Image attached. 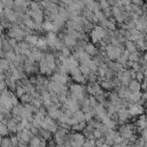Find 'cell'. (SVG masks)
<instances>
[{
  "label": "cell",
  "mask_w": 147,
  "mask_h": 147,
  "mask_svg": "<svg viewBox=\"0 0 147 147\" xmlns=\"http://www.w3.org/2000/svg\"><path fill=\"white\" fill-rule=\"evenodd\" d=\"M124 49L125 48L123 47V45L122 46H113L111 44H107L105 47V54H106L108 60L116 61L119 57V55L123 53Z\"/></svg>",
  "instance_id": "6da1fadb"
},
{
  "label": "cell",
  "mask_w": 147,
  "mask_h": 147,
  "mask_svg": "<svg viewBox=\"0 0 147 147\" xmlns=\"http://www.w3.org/2000/svg\"><path fill=\"white\" fill-rule=\"evenodd\" d=\"M25 36H26L25 31L18 24H11L8 28V31H7V37L8 38H14L17 41H21V40H24Z\"/></svg>",
  "instance_id": "7a4b0ae2"
},
{
  "label": "cell",
  "mask_w": 147,
  "mask_h": 147,
  "mask_svg": "<svg viewBox=\"0 0 147 147\" xmlns=\"http://www.w3.org/2000/svg\"><path fill=\"white\" fill-rule=\"evenodd\" d=\"M107 32L108 30L105 29L103 26L101 25H95L91 31H90V38H91V41L93 44H98L99 41L103 40L105 37L107 36Z\"/></svg>",
  "instance_id": "3957f363"
},
{
  "label": "cell",
  "mask_w": 147,
  "mask_h": 147,
  "mask_svg": "<svg viewBox=\"0 0 147 147\" xmlns=\"http://www.w3.org/2000/svg\"><path fill=\"white\" fill-rule=\"evenodd\" d=\"M133 125H131V124H124V123H122L119 126H118V133H119V136L121 137H123L124 139H129L132 134H134V132H133Z\"/></svg>",
  "instance_id": "277c9868"
},
{
  "label": "cell",
  "mask_w": 147,
  "mask_h": 147,
  "mask_svg": "<svg viewBox=\"0 0 147 147\" xmlns=\"http://www.w3.org/2000/svg\"><path fill=\"white\" fill-rule=\"evenodd\" d=\"M41 127L42 129H46V130H48L51 133H55L56 132V130H57V125H56V123H55V121L54 119H52L49 116H45L44 117V119L41 121Z\"/></svg>",
  "instance_id": "5b68a950"
},
{
  "label": "cell",
  "mask_w": 147,
  "mask_h": 147,
  "mask_svg": "<svg viewBox=\"0 0 147 147\" xmlns=\"http://www.w3.org/2000/svg\"><path fill=\"white\" fill-rule=\"evenodd\" d=\"M28 14L30 15L31 20L38 24V25H41L42 22H44V18H45V15H44V11L42 9H38V10H29L28 9Z\"/></svg>",
  "instance_id": "8992f818"
},
{
  "label": "cell",
  "mask_w": 147,
  "mask_h": 147,
  "mask_svg": "<svg viewBox=\"0 0 147 147\" xmlns=\"http://www.w3.org/2000/svg\"><path fill=\"white\" fill-rule=\"evenodd\" d=\"M116 77L118 78L121 85H123V86H127L129 83H130V80H131L130 71H129V69H125V68H123L121 71H118L117 75H116Z\"/></svg>",
  "instance_id": "52a82bcc"
},
{
  "label": "cell",
  "mask_w": 147,
  "mask_h": 147,
  "mask_svg": "<svg viewBox=\"0 0 147 147\" xmlns=\"http://www.w3.org/2000/svg\"><path fill=\"white\" fill-rule=\"evenodd\" d=\"M16 136H17V138H18V140H20V142L28 144V142H30V140L32 139L33 133H32L30 130H28V129H23L22 131L16 132Z\"/></svg>",
  "instance_id": "ba28073f"
},
{
  "label": "cell",
  "mask_w": 147,
  "mask_h": 147,
  "mask_svg": "<svg viewBox=\"0 0 147 147\" xmlns=\"http://www.w3.org/2000/svg\"><path fill=\"white\" fill-rule=\"evenodd\" d=\"M129 111L131 116H140L145 113V107L139 103H132L129 106Z\"/></svg>",
  "instance_id": "9c48e42d"
},
{
  "label": "cell",
  "mask_w": 147,
  "mask_h": 147,
  "mask_svg": "<svg viewBox=\"0 0 147 147\" xmlns=\"http://www.w3.org/2000/svg\"><path fill=\"white\" fill-rule=\"evenodd\" d=\"M86 91L90 95H95L96 93L101 92L102 88L100 86V84L98 82H90L87 85H86Z\"/></svg>",
  "instance_id": "30bf717a"
},
{
  "label": "cell",
  "mask_w": 147,
  "mask_h": 147,
  "mask_svg": "<svg viewBox=\"0 0 147 147\" xmlns=\"http://www.w3.org/2000/svg\"><path fill=\"white\" fill-rule=\"evenodd\" d=\"M63 108H67V109L71 110L72 113H75L76 110L79 109V102L77 100H75V99H72V98L69 96L67 99V101L63 103Z\"/></svg>",
  "instance_id": "8fae6325"
},
{
  "label": "cell",
  "mask_w": 147,
  "mask_h": 147,
  "mask_svg": "<svg viewBox=\"0 0 147 147\" xmlns=\"http://www.w3.org/2000/svg\"><path fill=\"white\" fill-rule=\"evenodd\" d=\"M53 82L55 83H59V84H64L67 85V83L69 82V77L67 74H61V72H55L53 76H52V79Z\"/></svg>",
  "instance_id": "7c38bea8"
},
{
  "label": "cell",
  "mask_w": 147,
  "mask_h": 147,
  "mask_svg": "<svg viewBox=\"0 0 147 147\" xmlns=\"http://www.w3.org/2000/svg\"><path fill=\"white\" fill-rule=\"evenodd\" d=\"M38 70L42 74V75H51L53 71L49 69V67H48V64H47V61L45 60V55H44V57L39 61V64H38Z\"/></svg>",
  "instance_id": "4fadbf2b"
},
{
  "label": "cell",
  "mask_w": 147,
  "mask_h": 147,
  "mask_svg": "<svg viewBox=\"0 0 147 147\" xmlns=\"http://www.w3.org/2000/svg\"><path fill=\"white\" fill-rule=\"evenodd\" d=\"M94 114H95V117L98 119H103L106 116H107V109L106 107H103L101 103H98L95 107H94Z\"/></svg>",
  "instance_id": "5bb4252c"
},
{
  "label": "cell",
  "mask_w": 147,
  "mask_h": 147,
  "mask_svg": "<svg viewBox=\"0 0 147 147\" xmlns=\"http://www.w3.org/2000/svg\"><path fill=\"white\" fill-rule=\"evenodd\" d=\"M62 41L64 44V46H67L68 48H75L77 46V40L70 36H68L65 32L63 33V38H62Z\"/></svg>",
  "instance_id": "9a60e30c"
},
{
  "label": "cell",
  "mask_w": 147,
  "mask_h": 147,
  "mask_svg": "<svg viewBox=\"0 0 147 147\" xmlns=\"http://www.w3.org/2000/svg\"><path fill=\"white\" fill-rule=\"evenodd\" d=\"M117 94H118V96H119L122 100H127V98H129L130 94H131V91L129 90L127 86L121 85V86H118V88H117Z\"/></svg>",
  "instance_id": "2e32d148"
},
{
  "label": "cell",
  "mask_w": 147,
  "mask_h": 147,
  "mask_svg": "<svg viewBox=\"0 0 147 147\" xmlns=\"http://www.w3.org/2000/svg\"><path fill=\"white\" fill-rule=\"evenodd\" d=\"M84 51H85L90 56H95V55L99 53L96 46H95L93 42H88V41H87L86 45L84 46Z\"/></svg>",
  "instance_id": "e0dca14e"
},
{
  "label": "cell",
  "mask_w": 147,
  "mask_h": 147,
  "mask_svg": "<svg viewBox=\"0 0 147 147\" xmlns=\"http://www.w3.org/2000/svg\"><path fill=\"white\" fill-rule=\"evenodd\" d=\"M99 84H100L101 88L102 90H106V91H113L116 87L115 84H114V82H113V79H102Z\"/></svg>",
  "instance_id": "ac0fdd59"
},
{
  "label": "cell",
  "mask_w": 147,
  "mask_h": 147,
  "mask_svg": "<svg viewBox=\"0 0 147 147\" xmlns=\"http://www.w3.org/2000/svg\"><path fill=\"white\" fill-rule=\"evenodd\" d=\"M38 39H39V36H37V34H34V33H28L26 36H25V38H24V40L31 46V47H33V46H36L37 45V42H38Z\"/></svg>",
  "instance_id": "d6986e66"
},
{
  "label": "cell",
  "mask_w": 147,
  "mask_h": 147,
  "mask_svg": "<svg viewBox=\"0 0 147 147\" xmlns=\"http://www.w3.org/2000/svg\"><path fill=\"white\" fill-rule=\"evenodd\" d=\"M127 87H129V90H130L131 92H140V91H141V83L138 82V80L134 78V79H131V80H130Z\"/></svg>",
  "instance_id": "ffe728a7"
},
{
  "label": "cell",
  "mask_w": 147,
  "mask_h": 147,
  "mask_svg": "<svg viewBox=\"0 0 147 147\" xmlns=\"http://www.w3.org/2000/svg\"><path fill=\"white\" fill-rule=\"evenodd\" d=\"M101 122H102V124H103L107 129H115L116 125H117L116 119H114V118H111V117H108V116H106L103 119H101Z\"/></svg>",
  "instance_id": "44dd1931"
},
{
  "label": "cell",
  "mask_w": 147,
  "mask_h": 147,
  "mask_svg": "<svg viewBox=\"0 0 147 147\" xmlns=\"http://www.w3.org/2000/svg\"><path fill=\"white\" fill-rule=\"evenodd\" d=\"M85 8L92 10L93 13H95V11H98V10H101V9H100V5H99V2H96V1H87V2L85 3Z\"/></svg>",
  "instance_id": "7402d4cb"
},
{
  "label": "cell",
  "mask_w": 147,
  "mask_h": 147,
  "mask_svg": "<svg viewBox=\"0 0 147 147\" xmlns=\"http://www.w3.org/2000/svg\"><path fill=\"white\" fill-rule=\"evenodd\" d=\"M124 48H125L129 53H132V52H136V51H137L136 42H133L132 40H125V42H124Z\"/></svg>",
  "instance_id": "603a6c76"
},
{
  "label": "cell",
  "mask_w": 147,
  "mask_h": 147,
  "mask_svg": "<svg viewBox=\"0 0 147 147\" xmlns=\"http://www.w3.org/2000/svg\"><path fill=\"white\" fill-rule=\"evenodd\" d=\"M36 47H37L39 51H41V52L46 51V49L48 48V45H47L46 39H45V38H39V39H38L37 45H36Z\"/></svg>",
  "instance_id": "cb8c5ba5"
},
{
  "label": "cell",
  "mask_w": 147,
  "mask_h": 147,
  "mask_svg": "<svg viewBox=\"0 0 147 147\" xmlns=\"http://www.w3.org/2000/svg\"><path fill=\"white\" fill-rule=\"evenodd\" d=\"M38 134H39L44 140H46V141H47V140H49V139L52 138V134H53V133H51V132H49L48 130H46V129L40 127V129H39V133H38Z\"/></svg>",
  "instance_id": "d4e9b609"
},
{
  "label": "cell",
  "mask_w": 147,
  "mask_h": 147,
  "mask_svg": "<svg viewBox=\"0 0 147 147\" xmlns=\"http://www.w3.org/2000/svg\"><path fill=\"white\" fill-rule=\"evenodd\" d=\"M34 98V95L33 94H31V93H29V92H25L21 98H20V100L22 101V103L24 105V103H30L31 101H32V99Z\"/></svg>",
  "instance_id": "484cf974"
},
{
  "label": "cell",
  "mask_w": 147,
  "mask_h": 147,
  "mask_svg": "<svg viewBox=\"0 0 147 147\" xmlns=\"http://www.w3.org/2000/svg\"><path fill=\"white\" fill-rule=\"evenodd\" d=\"M10 65H11V62H9V61H8L7 59H5V57H0V68H1L3 71L9 70Z\"/></svg>",
  "instance_id": "4316f807"
},
{
  "label": "cell",
  "mask_w": 147,
  "mask_h": 147,
  "mask_svg": "<svg viewBox=\"0 0 147 147\" xmlns=\"http://www.w3.org/2000/svg\"><path fill=\"white\" fill-rule=\"evenodd\" d=\"M140 52L139 51H136V52H132L129 54V61L130 62H139L140 60Z\"/></svg>",
  "instance_id": "83f0119b"
},
{
  "label": "cell",
  "mask_w": 147,
  "mask_h": 147,
  "mask_svg": "<svg viewBox=\"0 0 147 147\" xmlns=\"http://www.w3.org/2000/svg\"><path fill=\"white\" fill-rule=\"evenodd\" d=\"M72 80L77 84H84L87 82L86 77L83 75V74H79V75H76V76H72Z\"/></svg>",
  "instance_id": "f1b7e54d"
},
{
  "label": "cell",
  "mask_w": 147,
  "mask_h": 147,
  "mask_svg": "<svg viewBox=\"0 0 147 147\" xmlns=\"http://www.w3.org/2000/svg\"><path fill=\"white\" fill-rule=\"evenodd\" d=\"M72 116L77 119V122H83V121H85V113H84L83 110H79V109L76 110Z\"/></svg>",
  "instance_id": "f546056e"
},
{
  "label": "cell",
  "mask_w": 147,
  "mask_h": 147,
  "mask_svg": "<svg viewBox=\"0 0 147 147\" xmlns=\"http://www.w3.org/2000/svg\"><path fill=\"white\" fill-rule=\"evenodd\" d=\"M86 125H87V122H86V121H83V122H78L76 125H74L72 129H74L75 131H83V130L86 127Z\"/></svg>",
  "instance_id": "4dcf8cb0"
},
{
  "label": "cell",
  "mask_w": 147,
  "mask_h": 147,
  "mask_svg": "<svg viewBox=\"0 0 147 147\" xmlns=\"http://www.w3.org/2000/svg\"><path fill=\"white\" fill-rule=\"evenodd\" d=\"M2 6H3V9H13L14 7V0H0Z\"/></svg>",
  "instance_id": "1f68e13d"
},
{
  "label": "cell",
  "mask_w": 147,
  "mask_h": 147,
  "mask_svg": "<svg viewBox=\"0 0 147 147\" xmlns=\"http://www.w3.org/2000/svg\"><path fill=\"white\" fill-rule=\"evenodd\" d=\"M0 147H13V144H11V140H10V137H5L2 138V141H1V146Z\"/></svg>",
  "instance_id": "d6a6232c"
},
{
  "label": "cell",
  "mask_w": 147,
  "mask_h": 147,
  "mask_svg": "<svg viewBox=\"0 0 147 147\" xmlns=\"http://www.w3.org/2000/svg\"><path fill=\"white\" fill-rule=\"evenodd\" d=\"M8 133H9V131H8V129H7V125H6L5 123L0 122V136H1V137H6Z\"/></svg>",
  "instance_id": "836d02e7"
},
{
  "label": "cell",
  "mask_w": 147,
  "mask_h": 147,
  "mask_svg": "<svg viewBox=\"0 0 147 147\" xmlns=\"http://www.w3.org/2000/svg\"><path fill=\"white\" fill-rule=\"evenodd\" d=\"M79 70H80V72H82L85 77L91 72V70H90L88 65H86V64H80V65H79Z\"/></svg>",
  "instance_id": "e575fe53"
},
{
  "label": "cell",
  "mask_w": 147,
  "mask_h": 147,
  "mask_svg": "<svg viewBox=\"0 0 147 147\" xmlns=\"http://www.w3.org/2000/svg\"><path fill=\"white\" fill-rule=\"evenodd\" d=\"M60 55H62L63 57L70 56V55H71V54H70V48H68L67 46H63V47L61 48V51H60Z\"/></svg>",
  "instance_id": "d590c367"
},
{
  "label": "cell",
  "mask_w": 147,
  "mask_h": 147,
  "mask_svg": "<svg viewBox=\"0 0 147 147\" xmlns=\"http://www.w3.org/2000/svg\"><path fill=\"white\" fill-rule=\"evenodd\" d=\"M69 74H70L71 77H72V76L79 75V74H82V72H80V70H79V67H74V68H71V69L69 70Z\"/></svg>",
  "instance_id": "8d00e7d4"
},
{
  "label": "cell",
  "mask_w": 147,
  "mask_h": 147,
  "mask_svg": "<svg viewBox=\"0 0 147 147\" xmlns=\"http://www.w3.org/2000/svg\"><path fill=\"white\" fill-rule=\"evenodd\" d=\"M99 5H100V9H101V10H103V9H106V8H108V7H110V5L108 3L107 0H101V1H99Z\"/></svg>",
  "instance_id": "74e56055"
},
{
  "label": "cell",
  "mask_w": 147,
  "mask_h": 147,
  "mask_svg": "<svg viewBox=\"0 0 147 147\" xmlns=\"http://www.w3.org/2000/svg\"><path fill=\"white\" fill-rule=\"evenodd\" d=\"M10 140H11V144H13V147H15V146H18V144H20V140H18V138H17V136H10Z\"/></svg>",
  "instance_id": "f35d334b"
},
{
  "label": "cell",
  "mask_w": 147,
  "mask_h": 147,
  "mask_svg": "<svg viewBox=\"0 0 147 147\" xmlns=\"http://www.w3.org/2000/svg\"><path fill=\"white\" fill-rule=\"evenodd\" d=\"M136 79L141 83V82L145 79V78H144V72H142V71H138V72L136 74Z\"/></svg>",
  "instance_id": "ab89813d"
},
{
  "label": "cell",
  "mask_w": 147,
  "mask_h": 147,
  "mask_svg": "<svg viewBox=\"0 0 147 147\" xmlns=\"http://www.w3.org/2000/svg\"><path fill=\"white\" fill-rule=\"evenodd\" d=\"M141 138L144 140H147V129H142L141 130Z\"/></svg>",
  "instance_id": "60d3db41"
},
{
  "label": "cell",
  "mask_w": 147,
  "mask_h": 147,
  "mask_svg": "<svg viewBox=\"0 0 147 147\" xmlns=\"http://www.w3.org/2000/svg\"><path fill=\"white\" fill-rule=\"evenodd\" d=\"M142 61H144V63H147V53L144 54V56H142Z\"/></svg>",
  "instance_id": "b9f144b4"
},
{
  "label": "cell",
  "mask_w": 147,
  "mask_h": 147,
  "mask_svg": "<svg viewBox=\"0 0 147 147\" xmlns=\"http://www.w3.org/2000/svg\"><path fill=\"white\" fill-rule=\"evenodd\" d=\"M142 72H144V78H145V79H147V69H144V70H142Z\"/></svg>",
  "instance_id": "7bdbcfd3"
},
{
  "label": "cell",
  "mask_w": 147,
  "mask_h": 147,
  "mask_svg": "<svg viewBox=\"0 0 147 147\" xmlns=\"http://www.w3.org/2000/svg\"><path fill=\"white\" fill-rule=\"evenodd\" d=\"M3 118H5V114L3 113H0V122H2Z\"/></svg>",
  "instance_id": "ee69618b"
},
{
  "label": "cell",
  "mask_w": 147,
  "mask_h": 147,
  "mask_svg": "<svg viewBox=\"0 0 147 147\" xmlns=\"http://www.w3.org/2000/svg\"><path fill=\"white\" fill-rule=\"evenodd\" d=\"M0 57H5V52L2 49H0Z\"/></svg>",
  "instance_id": "f6af8a7d"
},
{
  "label": "cell",
  "mask_w": 147,
  "mask_h": 147,
  "mask_svg": "<svg viewBox=\"0 0 147 147\" xmlns=\"http://www.w3.org/2000/svg\"><path fill=\"white\" fill-rule=\"evenodd\" d=\"M2 31H3V26H2V24L0 23V36L2 34Z\"/></svg>",
  "instance_id": "bcb514c9"
},
{
  "label": "cell",
  "mask_w": 147,
  "mask_h": 147,
  "mask_svg": "<svg viewBox=\"0 0 147 147\" xmlns=\"http://www.w3.org/2000/svg\"><path fill=\"white\" fill-rule=\"evenodd\" d=\"M2 11H3V6H2V3L0 1V13H2Z\"/></svg>",
  "instance_id": "7dc6e473"
},
{
  "label": "cell",
  "mask_w": 147,
  "mask_h": 147,
  "mask_svg": "<svg viewBox=\"0 0 147 147\" xmlns=\"http://www.w3.org/2000/svg\"><path fill=\"white\" fill-rule=\"evenodd\" d=\"M101 147H110V146H109V145H107V144H106V142H105V144H103V145H102V146H101Z\"/></svg>",
  "instance_id": "c3c4849f"
},
{
  "label": "cell",
  "mask_w": 147,
  "mask_h": 147,
  "mask_svg": "<svg viewBox=\"0 0 147 147\" xmlns=\"http://www.w3.org/2000/svg\"><path fill=\"white\" fill-rule=\"evenodd\" d=\"M56 147H65V146H64V144H62V145H56Z\"/></svg>",
  "instance_id": "681fc988"
},
{
  "label": "cell",
  "mask_w": 147,
  "mask_h": 147,
  "mask_svg": "<svg viewBox=\"0 0 147 147\" xmlns=\"http://www.w3.org/2000/svg\"><path fill=\"white\" fill-rule=\"evenodd\" d=\"M144 147H147V140H145V144H144Z\"/></svg>",
  "instance_id": "f907efd6"
},
{
  "label": "cell",
  "mask_w": 147,
  "mask_h": 147,
  "mask_svg": "<svg viewBox=\"0 0 147 147\" xmlns=\"http://www.w3.org/2000/svg\"><path fill=\"white\" fill-rule=\"evenodd\" d=\"M2 72H3V70H2V69H1V68H0V75H1V74H2Z\"/></svg>",
  "instance_id": "816d5d0a"
},
{
  "label": "cell",
  "mask_w": 147,
  "mask_h": 147,
  "mask_svg": "<svg viewBox=\"0 0 147 147\" xmlns=\"http://www.w3.org/2000/svg\"><path fill=\"white\" fill-rule=\"evenodd\" d=\"M98 1H101V0H98Z\"/></svg>",
  "instance_id": "f5cc1de1"
}]
</instances>
